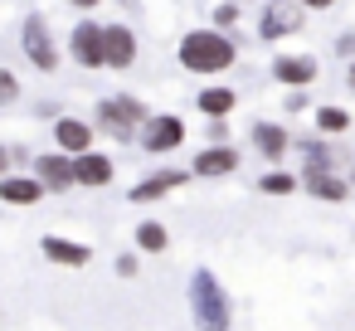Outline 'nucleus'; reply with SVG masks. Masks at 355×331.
<instances>
[{
  "mask_svg": "<svg viewBox=\"0 0 355 331\" xmlns=\"http://www.w3.org/2000/svg\"><path fill=\"white\" fill-rule=\"evenodd\" d=\"M15 98H20V78L10 69H0V108H10Z\"/></svg>",
  "mask_w": 355,
  "mask_h": 331,
  "instance_id": "nucleus-25",
  "label": "nucleus"
},
{
  "mask_svg": "<svg viewBox=\"0 0 355 331\" xmlns=\"http://www.w3.org/2000/svg\"><path fill=\"white\" fill-rule=\"evenodd\" d=\"M185 180H190V171H166V176H146L141 185H132V200H137V205H151V200H161V195L180 190Z\"/></svg>",
  "mask_w": 355,
  "mask_h": 331,
  "instance_id": "nucleus-13",
  "label": "nucleus"
},
{
  "mask_svg": "<svg viewBox=\"0 0 355 331\" xmlns=\"http://www.w3.org/2000/svg\"><path fill=\"white\" fill-rule=\"evenodd\" d=\"M239 6H243V0H239Z\"/></svg>",
  "mask_w": 355,
  "mask_h": 331,
  "instance_id": "nucleus-32",
  "label": "nucleus"
},
{
  "mask_svg": "<svg viewBox=\"0 0 355 331\" xmlns=\"http://www.w3.org/2000/svg\"><path fill=\"white\" fill-rule=\"evenodd\" d=\"M350 88H355V64H350Z\"/></svg>",
  "mask_w": 355,
  "mask_h": 331,
  "instance_id": "nucleus-31",
  "label": "nucleus"
},
{
  "mask_svg": "<svg viewBox=\"0 0 355 331\" xmlns=\"http://www.w3.org/2000/svg\"><path fill=\"white\" fill-rule=\"evenodd\" d=\"M297 25H302V20H297L292 10H277V6H272V10H268V20L258 25V35H263V40H277V35H287V30H297Z\"/></svg>",
  "mask_w": 355,
  "mask_h": 331,
  "instance_id": "nucleus-20",
  "label": "nucleus"
},
{
  "mask_svg": "<svg viewBox=\"0 0 355 331\" xmlns=\"http://www.w3.org/2000/svg\"><path fill=\"white\" fill-rule=\"evenodd\" d=\"M302 10H331V0H297Z\"/></svg>",
  "mask_w": 355,
  "mask_h": 331,
  "instance_id": "nucleus-28",
  "label": "nucleus"
},
{
  "mask_svg": "<svg viewBox=\"0 0 355 331\" xmlns=\"http://www.w3.org/2000/svg\"><path fill=\"white\" fill-rule=\"evenodd\" d=\"M0 200H6V205H40L44 185L35 176H6V180H0Z\"/></svg>",
  "mask_w": 355,
  "mask_h": 331,
  "instance_id": "nucleus-15",
  "label": "nucleus"
},
{
  "mask_svg": "<svg viewBox=\"0 0 355 331\" xmlns=\"http://www.w3.org/2000/svg\"><path fill=\"white\" fill-rule=\"evenodd\" d=\"M35 180L44 185V190H69V185H78L73 180V156H64V151H49V156H40L35 161Z\"/></svg>",
  "mask_w": 355,
  "mask_h": 331,
  "instance_id": "nucleus-10",
  "label": "nucleus"
},
{
  "mask_svg": "<svg viewBox=\"0 0 355 331\" xmlns=\"http://www.w3.org/2000/svg\"><path fill=\"white\" fill-rule=\"evenodd\" d=\"M137 64V35L127 25H103V69H132Z\"/></svg>",
  "mask_w": 355,
  "mask_h": 331,
  "instance_id": "nucleus-6",
  "label": "nucleus"
},
{
  "mask_svg": "<svg viewBox=\"0 0 355 331\" xmlns=\"http://www.w3.org/2000/svg\"><path fill=\"white\" fill-rule=\"evenodd\" d=\"M180 142H185V122H180L175 112H161V117H151V122L141 127V146L156 151V156H161V151H175Z\"/></svg>",
  "mask_w": 355,
  "mask_h": 331,
  "instance_id": "nucleus-8",
  "label": "nucleus"
},
{
  "mask_svg": "<svg viewBox=\"0 0 355 331\" xmlns=\"http://www.w3.org/2000/svg\"><path fill=\"white\" fill-rule=\"evenodd\" d=\"M258 185H263V195H292V190H297V176H287V171H268Z\"/></svg>",
  "mask_w": 355,
  "mask_h": 331,
  "instance_id": "nucleus-23",
  "label": "nucleus"
},
{
  "mask_svg": "<svg viewBox=\"0 0 355 331\" xmlns=\"http://www.w3.org/2000/svg\"><path fill=\"white\" fill-rule=\"evenodd\" d=\"M190 171L195 176H229V171H239V151L234 146H205Z\"/></svg>",
  "mask_w": 355,
  "mask_h": 331,
  "instance_id": "nucleus-14",
  "label": "nucleus"
},
{
  "mask_svg": "<svg viewBox=\"0 0 355 331\" xmlns=\"http://www.w3.org/2000/svg\"><path fill=\"white\" fill-rule=\"evenodd\" d=\"M93 137H98V127L83 122V117H59V122H54V142H59V151L73 156V161L93 151Z\"/></svg>",
  "mask_w": 355,
  "mask_h": 331,
  "instance_id": "nucleus-7",
  "label": "nucleus"
},
{
  "mask_svg": "<svg viewBox=\"0 0 355 331\" xmlns=\"http://www.w3.org/2000/svg\"><path fill=\"white\" fill-rule=\"evenodd\" d=\"M336 49H340V54H355V35H340V40H336Z\"/></svg>",
  "mask_w": 355,
  "mask_h": 331,
  "instance_id": "nucleus-27",
  "label": "nucleus"
},
{
  "mask_svg": "<svg viewBox=\"0 0 355 331\" xmlns=\"http://www.w3.org/2000/svg\"><path fill=\"white\" fill-rule=\"evenodd\" d=\"M6 171H10V151L0 146V180H6Z\"/></svg>",
  "mask_w": 355,
  "mask_h": 331,
  "instance_id": "nucleus-29",
  "label": "nucleus"
},
{
  "mask_svg": "<svg viewBox=\"0 0 355 331\" xmlns=\"http://www.w3.org/2000/svg\"><path fill=\"white\" fill-rule=\"evenodd\" d=\"M69 6H78V10H93V6H98V0H69Z\"/></svg>",
  "mask_w": 355,
  "mask_h": 331,
  "instance_id": "nucleus-30",
  "label": "nucleus"
},
{
  "mask_svg": "<svg viewBox=\"0 0 355 331\" xmlns=\"http://www.w3.org/2000/svg\"><path fill=\"white\" fill-rule=\"evenodd\" d=\"M234 25H239V0H224V6L214 10V30H219V35H229Z\"/></svg>",
  "mask_w": 355,
  "mask_h": 331,
  "instance_id": "nucleus-24",
  "label": "nucleus"
},
{
  "mask_svg": "<svg viewBox=\"0 0 355 331\" xmlns=\"http://www.w3.org/2000/svg\"><path fill=\"white\" fill-rule=\"evenodd\" d=\"M190 316L200 331H229V292L219 287V278L209 268H200L190 278Z\"/></svg>",
  "mask_w": 355,
  "mask_h": 331,
  "instance_id": "nucleus-2",
  "label": "nucleus"
},
{
  "mask_svg": "<svg viewBox=\"0 0 355 331\" xmlns=\"http://www.w3.org/2000/svg\"><path fill=\"white\" fill-rule=\"evenodd\" d=\"M20 44H25V59H30L40 74H54V69H59V49H54V35H49L44 15H25Z\"/></svg>",
  "mask_w": 355,
  "mask_h": 331,
  "instance_id": "nucleus-4",
  "label": "nucleus"
},
{
  "mask_svg": "<svg viewBox=\"0 0 355 331\" xmlns=\"http://www.w3.org/2000/svg\"><path fill=\"white\" fill-rule=\"evenodd\" d=\"M40 248H44V258L59 263V268H88V258H93L88 244H73V239H59V234H44Z\"/></svg>",
  "mask_w": 355,
  "mask_h": 331,
  "instance_id": "nucleus-11",
  "label": "nucleus"
},
{
  "mask_svg": "<svg viewBox=\"0 0 355 331\" xmlns=\"http://www.w3.org/2000/svg\"><path fill=\"white\" fill-rule=\"evenodd\" d=\"M306 176H331V151L321 146V142H306V166H302Z\"/></svg>",
  "mask_w": 355,
  "mask_h": 331,
  "instance_id": "nucleus-22",
  "label": "nucleus"
},
{
  "mask_svg": "<svg viewBox=\"0 0 355 331\" xmlns=\"http://www.w3.org/2000/svg\"><path fill=\"white\" fill-rule=\"evenodd\" d=\"M272 78L287 83V88H306V83H316V59L311 54H277L272 59Z\"/></svg>",
  "mask_w": 355,
  "mask_h": 331,
  "instance_id": "nucleus-9",
  "label": "nucleus"
},
{
  "mask_svg": "<svg viewBox=\"0 0 355 331\" xmlns=\"http://www.w3.org/2000/svg\"><path fill=\"white\" fill-rule=\"evenodd\" d=\"M302 185H306L316 200H331V205H340V200L350 195V180H340V176H302Z\"/></svg>",
  "mask_w": 355,
  "mask_h": 331,
  "instance_id": "nucleus-18",
  "label": "nucleus"
},
{
  "mask_svg": "<svg viewBox=\"0 0 355 331\" xmlns=\"http://www.w3.org/2000/svg\"><path fill=\"white\" fill-rule=\"evenodd\" d=\"M69 54L78 69H103V25L98 20H78L69 35Z\"/></svg>",
  "mask_w": 355,
  "mask_h": 331,
  "instance_id": "nucleus-5",
  "label": "nucleus"
},
{
  "mask_svg": "<svg viewBox=\"0 0 355 331\" xmlns=\"http://www.w3.org/2000/svg\"><path fill=\"white\" fill-rule=\"evenodd\" d=\"M117 273L132 278V273H137V253H122V258H117Z\"/></svg>",
  "mask_w": 355,
  "mask_h": 331,
  "instance_id": "nucleus-26",
  "label": "nucleus"
},
{
  "mask_svg": "<svg viewBox=\"0 0 355 331\" xmlns=\"http://www.w3.org/2000/svg\"><path fill=\"white\" fill-rule=\"evenodd\" d=\"M234 59H239V44L219 30H190L180 40V69L190 74H224L234 69Z\"/></svg>",
  "mask_w": 355,
  "mask_h": 331,
  "instance_id": "nucleus-1",
  "label": "nucleus"
},
{
  "mask_svg": "<svg viewBox=\"0 0 355 331\" xmlns=\"http://www.w3.org/2000/svg\"><path fill=\"white\" fill-rule=\"evenodd\" d=\"M350 112L345 108H316V132H345Z\"/></svg>",
  "mask_w": 355,
  "mask_h": 331,
  "instance_id": "nucleus-21",
  "label": "nucleus"
},
{
  "mask_svg": "<svg viewBox=\"0 0 355 331\" xmlns=\"http://www.w3.org/2000/svg\"><path fill=\"white\" fill-rule=\"evenodd\" d=\"M166 244H171V234H166L161 219H141L137 224V248L141 253H166Z\"/></svg>",
  "mask_w": 355,
  "mask_h": 331,
  "instance_id": "nucleus-19",
  "label": "nucleus"
},
{
  "mask_svg": "<svg viewBox=\"0 0 355 331\" xmlns=\"http://www.w3.org/2000/svg\"><path fill=\"white\" fill-rule=\"evenodd\" d=\"M253 146H258L268 161H282V151H287V132L272 127V122H258V127H253Z\"/></svg>",
  "mask_w": 355,
  "mask_h": 331,
  "instance_id": "nucleus-17",
  "label": "nucleus"
},
{
  "mask_svg": "<svg viewBox=\"0 0 355 331\" xmlns=\"http://www.w3.org/2000/svg\"><path fill=\"white\" fill-rule=\"evenodd\" d=\"M195 108H200L209 122H224V117L239 108V93H234V88H205V93H195Z\"/></svg>",
  "mask_w": 355,
  "mask_h": 331,
  "instance_id": "nucleus-16",
  "label": "nucleus"
},
{
  "mask_svg": "<svg viewBox=\"0 0 355 331\" xmlns=\"http://www.w3.org/2000/svg\"><path fill=\"white\" fill-rule=\"evenodd\" d=\"M112 171H117V166H112L103 151H88V156L73 161V180H78V185H93V190H98V185H112Z\"/></svg>",
  "mask_w": 355,
  "mask_h": 331,
  "instance_id": "nucleus-12",
  "label": "nucleus"
},
{
  "mask_svg": "<svg viewBox=\"0 0 355 331\" xmlns=\"http://www.w3.org/2000/svg\"><path fill=\"white\" fill-rule=\"evenodd\" d=\"M93 122H98V132H107V137H117V142H132V137L151 122V112H146L137 98H103Z\"/></svg>",
  "mask_w": 355,
  "mask_h": 331,
  "instance_id": "nucleus-3",
  "label": "nucleus"
}]
</instances>
